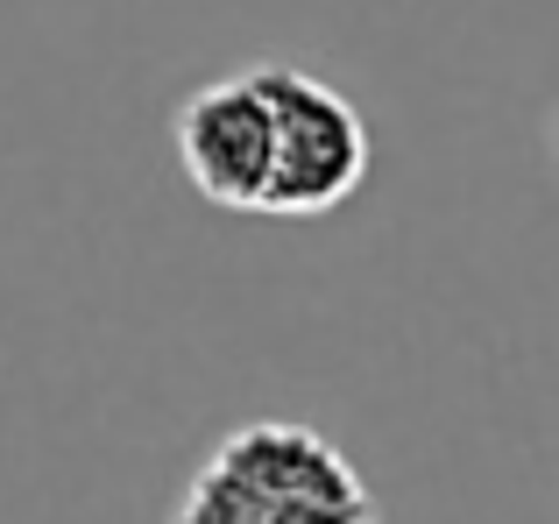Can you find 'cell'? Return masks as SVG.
I'll list each match as a JSON object with an SVG mask.
<instances>
[{
	"label": "cell",
	"mask_w": 559,
	"mask_h": 524,
	"mask_svg": "<svg viewBox=\"0 0 559 524\" xmlns=\"http://www.w3.org/2000/svg\"><path fill=\"white\" fill-rule=\"evenodd\" d=\"M178 164L191 178V192L219 213H255L262 178H270V107H262L255 79H205L199 93L178 107Z\"/></svg>",
	"instance_id": "3957f363"
},
{
	"label": "cell",
	"mask_w": 559,
	"mask_h": 524,
	"mask_svg": "<svg viewBox=\"0 0 559 524\" xmlns=\"http://www.w3.org/2000/svg\"><path fill=\"white\" fill-rule=\"evenodd\" d=\"M170 524H376V503L319 426L255 418L199 461Z\"/></svg>",
	"instance_id": "6da1fadb"
},
{
	"label": "cell",
	"mask_w": 559,
	"mask_h": 524,
	"mask_svg": "<svg viewBox=\"0 0 559 524\" xmlns=\"http://www.w3.org/2000/svg\"><path fill=\"white\" fill-rule=\"evenodd\" d=\"M262 107H270V178L255 213L270 221H319L347 206L369 178V121L341 85L305 64H248Z\"/></svg>",
	"instance_id": "7a4b0ae2"
}]
</instances>
